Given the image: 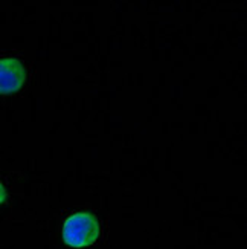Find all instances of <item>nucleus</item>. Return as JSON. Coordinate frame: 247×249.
I'll return each instance as SVG.
<instances>
[{
	"label": "nucleus",
	"instance_id": "nucleus-1",
	"mask_svg": "<svg viewBox=\"0 0 247 249\" xmlns=\"http://www.w3.org/2000/svg\"><path fill=\"white\" fill-rule=\"evenodd\" d=\"M61 237L63 242L70 248H89L98 240L99 223L90 213H75L64 222Z\"/></svg>",
	"mask_w": 247,
	"mask_h": 249
},
{
	"label": "nucleus",
	"instance_id": "nucleus-2",
	"mask_svg": "<svg viewBox=\"0 0 247 249\" xmlns=\"http://www.w3.org/2000/svg\"><path fill=\"white\" fill-rule=\"evenodd\" d=\"M26 72L17 58L0 60V95H11L23 88Z\"/></svg>",
	"mask_w": 247,
	"mask_h": 249
},
{
	"label": "nucleus",
	"instance_id": "nucleus-3",
	"mask_svg": "<svg viewBox=\"0 0 247 249\" xmlns=\"http://www.w3.org/2000/svg\"><path fill=\"white\" fill-rule=\"evenodd\" d=\"M5 200H6V190L2 185V182H0V205H2Z\"/></svg>",
	"mask_w": 247,
	"mask_h": 249
}]
</instances>
